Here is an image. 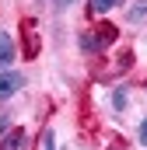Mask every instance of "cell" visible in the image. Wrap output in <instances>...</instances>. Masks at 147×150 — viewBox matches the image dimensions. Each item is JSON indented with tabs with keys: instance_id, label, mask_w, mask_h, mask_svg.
Returning <instances> with one entry per match:
<instances>
[{
	"instance_id": "obj_1",
	"label": "cell",
	"mask_w": 147,
	"mask_h": 150,
	"mask_svg": "<svg viewBox=\"0 0 147 150\" xmlns=\"http://www.w3.org/2000/svg\"><path fill=\"white\" fill-rule=\"evenodd\" d=\"M112 38H116V28H109V25L98 28V32H84V35H81V52H88V56H91V52H102Z\"/></svg>"
},
{
	"instance_id": "obj_2",
	"label": "cell",
	"mask_w": 147,
	"mask_h": 150,
	"mask_svg": "<svg viewBox=\"0 0 147 150\" xmlns=\"http://www.w3.org/2000/svg\"><path fill=\"white\" fill-rule=\"evenodd\" d=\"M21 87H25V74L21 70H4L0 74V101H11Z\"/></svg>"
},
{
	"instance_id": "obj_3",
	"label": "cell",
	"mask_w": 147,
	"mask_h": 150,
	"mask_svg": "<svg viewBox=\"0 0 147 150\" xmlns=\"http://www.w3.org/2000/svg\"><path fill=\"white\" fill-rule=\"evenodd\" d=\"M14 56H18V45H14V35L7 28H0V74L14 67Z\"/></svg>"
},
{
	"instance_id": "obj_4",
	"label": "cell",
	"mask_w": 147,
	"mask_h": 150,
	"mask_svg": "<svg viewBox=\"0 0 147 150\" xmlns=\"http://www.w3.org/2000/svg\"><path fill=\"white\" fill-rule=\"evenodd\" d=\"M123 0H88V14L91 18H102V14H109L112 7H119Z\"/></svg>"
},
{
	"instance_id": "obj_5",
	"label": "cell",
	"mask_w": 147,
	"mask_h": 150,
	"mask_svg": "<svg viewBox=\"0 0 147 150\" xmlns=\"http://www.w3.org/2000/svg\"><path fill=\"white\" fill-rule=\"evenodd\" d=\"M0 150H25V129L7 133V136H4V143H0Z\"/></svg>"
},
{
	"instance_id": "obj_6",
	"label": "cell",
	"mask_w": 147,
	"mask_h": 150,
	"mask_svg": "<svg viewBox=\"0 0 147 150\" xmlns=\"http://www.w3.org/2000/svg\"><path fill=\"white\" fill-rule=\"evenodd\" d=\"M126 21H130V25H140V21H147V0H137V4L126 11Z\"/></svg>"
},
{
	"instance_id": "obj_7",
	"label": "cell",
	"mask_w": 147,
	"mask_h": 150,
	"mask_svg": "<svg viewBox=\"0 0 147 150\" xmlns=\"http://www.w3.org/2000/svg\"><path fill=\"white\" fill-rule=\"evenodd\" d=\"M126 105H130V87H116L112 91V108L116 112H126Z\"/></svg>"
},
{
	"instance_id": "obj_8",
	"label": "cell",
	"mask_w": 147,
	"mask_h": 150,
	"mask_svg": "<svg viewBox=\"0 0 147 150\" xmlns=\"http://www.w3.org/2000/svg\"><path fill=\"white\" fill-rule=\"evenodd\" d=\"M42 150H56V133H53V129L42 133Z\"/></svg>"
},
{
	"instance_id": "obj_9",
	"label": "cell",
	"mask_w": 147,
	"mask_h": 150,
	"mask_svg": "<svg viewBox=\"0 0 147 150\" xmlns=\"http://www.w3.org/2000/svg\"><path fill=\"white\" fill-rule=\"evenodd\" d=\"M137 140H140V143H144V147H147V119H144V122H140V129H137Z\"/></svg>"
},
{
	"instance_id": "obj_10",
	"label": "cell",
	"mask_w": 147,
	"mask_h": 150,
	"mask_svg": "<svg viewBox=\"0 0 147 150\" xmlns=\"http://www.w3.org/2000/svg\"><path fill=\"white\" fill-rule=\"evenodd\" d=\"M7 129H11V115H0V136H4Z\"/></svg>"
},
{
	"instance_id": "obj_11",
	"label": "cell",
	"mask_w": 147,
	"mask_h": 150,
	"mask_svg": "<svg viewBox=\"0 0 147 150\" xmlns=\"http://www.w3.org/2000/svg\"><path fill=\"white\" fill-rule=\"evenodd\" d=\"M70 4H77V0H53V7H56V11H67Z\"/></svg>"
}]
</instances>
